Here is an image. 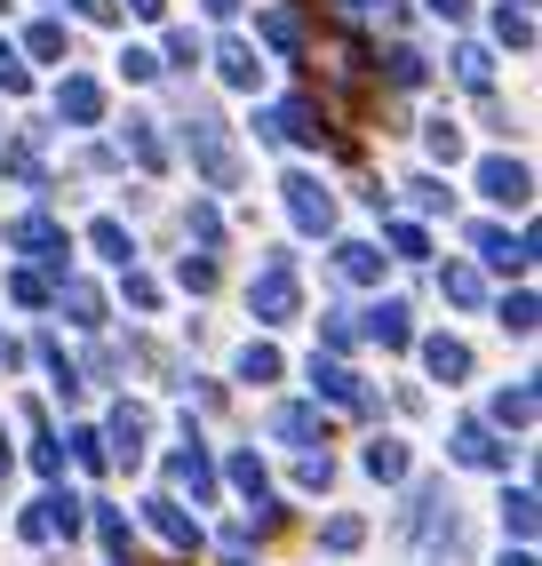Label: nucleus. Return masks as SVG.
<instances>
[{
  "instance_id": "nucleus-1",
  "label": "nucleus",
  "mask_w": 542,
  "mask_h": 566,
  "mask_svg": "<svg viewBox=\"0 0 542 566\" xmlns=\"http://www.w3.org/2000/svg\"><path fill=\"white\" fill-rule=\"evenodd\" d=\"M479 184H487V200H502V208H519V200H527V168H519V160H487Z\"/></svg>"
},
{
  "instance_id": "nucleus-2",
  "label": "nucleus",
  "mask_w": 542,
  "mask_h": 566,
  "mask_svg": "<svg viewBox=\"0 0 542 566\" xmlns=\"http://www.w3.org/2000/svg\"><path fill=\"white\" fill-rule=\"evenodd\" d=\"M288 208H295V223H327V192L312 176H288Z\"/></svg>"
},
{
  "instance_id": "nucleus-3",
  "label": "nucleus",
  "mask_w": 542,
  "mask_h": 566,
  "mask_svg": "<svg viewBox=\"0 0 542 566\" xmlns=\"http://www.w3.org/2000/svg\"><path fill=\"white\" fill-rule=\"evenodd\" d=\"M216 64H223V81H231V88H256V81H263L256 49H240V41H223V56H216Z\"/></svg>"
},
{
  "instance_id": "nucleus-4",
  "label": "nucleus",
  "mask_w": 542,
  "mask_h": 566,
  "mask_svg": "<svg viewBox=\"0 0 542 566\" xmlns=\"http://www.w3.org/2000/svg\"><path fill=\"white\" fill-rule=\"evenodd\" d=\"M56 112H72V120H96V112H104L96 81H64V88H56Z\"/></svg>"
},
{
  "instance_id": "nucleus-5",
  "label": "nucleus",
  "mask_w": 542,
  "mask_h": 566,
  "mask_svg": "<svg viewBox=\"0 0 542 566\" xmlns=\"http://www.w3.org/2000/svg\"><path fill=\"white\" fill-rule=\"evenodd\" d=\"M494 32H502V41H511V49H527V41H534V24H527V9H502V17H494Z\"/></svg>"
},
{
  "instance_id": "nucleus-6",
  "label": "nucleus",
  "mask_w": 542,
  "mask_h": 566,
  "mask_svg": "<svg viewBox=\"0 0 542 566\" xmlns=\"http://www.w3.org/2000/svg\"><path fill=\"white\" fill-rule=\"evenodd\" d=\"M32 56H64V24H32Z\"/></svg>"
},
{
  "instance_id": "nucleus-7",
  "label": "nucleus",
  "mask_w": 542,
  "mask_h": 566,
  "mask_svg": "<svg viewBox=\"0 0 542 566\" xmlns=\"http://www.w3.org/2000/svg\"><path fill=\"white\" fill-rule=\"evenodd\" d=\"M121 72H128V81H152V72H160V56H152V49H128Z\"/></svg>"
},
{
  "instance_id": "nucleus-8",
  "label": "nucleus",
  "mask_w": 542,
  "mask_h": 566,
  "mask_svg": "<svg viewBox=\"0 0 542 566\" xmlns=\"http://www.w3.org/2000/svg\"><path fill=\"white\" fill-rule=\"evenodd\" d=\"M431 153H439V160H455V153H462V136H455V120H431Z\"/></svg>"
},
{
  "instance_id": "nucleus-9",
  "label": "nucleus",
  "mask_w": 542,
  "mask_h": 566,
  "mask_svg": "<svg viewBox=\"0 0 542 566\" xmlns=\"http://www.w3.org/2000/svg\"><path fill=\"white\" fill-rule=\"evenodd\" d=\"M0 88H24V64H17V49L0 41Z\"/></svg>"
},
{
  "instance_id": "nucleus-10",
  "label": "nucleus",
  "mask_w": 542,
  "mask_h": 566,
  "mask_svg": "<svg viewBox=\"0 0 542 566\" xmlns=\"http://www.w3.org/2000/svg\"><path fill=\"white\" fill-rule=\"evenodd\" d=\"M352 17H399V0H343Z\"/></svg>"
},
{
  "instance_id": "nucleus-11",
  "label": "nucleus",
  "mask_w": 542,
  "mask_h": 566,
  "mask_svg": "<svg viewBox=\"0 0 542 566\" xmlns=\"http://www.w3.org/2000/svg\"><path fill=\"white\" fill-rule=\"evenodd\" d=\"M72 9H81L88 24H104V17H112V0H72Z\"/></svg>"
},
{
  "instance_id": "nucleus-12",
  "label": "nucleus",
  "mask_w": 542,
  "mask_h": 566,
  "mask_svg": "<svg viewBox=\"0 0 542 566\" xmlns=\"http://www.w3.org/2000/svg\"><path fill=\"white\" fill-rule=\"evenodd\" d=\"M431 17H447V24H455V17H462V0H431Z\"/></svg>"
},
{
  "instance_id": "nucleus-13",
  "label": "nucleus",
  "mask_w": 542,
  "mask_h": 566,
  "mask_svg": "<svg viewBox=\"0 0 542 566\" xmlns=\"http://www.w3.org/2000/svg\"><path fill=\"white\" fill-rule=\"evenodd\" d=\"M128 9H136V17H160V9H168V0H128Z\"/></svg>"
},
{
  "instance_id": "nucleus-14",
  "label": "nucleus",
  "mask_w": 542,
  "mask_h": 566,
  "mask_svg": "<svg viewBox=\"0 0 542 566\" xmlns=\"http://www.w3.org/2000/svg\"><path fill=\"white\" fill-rule=\"evenodd\" d=\"M208 9H216V17H231V9H240V0H208Z\"/></svg>"
}]
</instances>
